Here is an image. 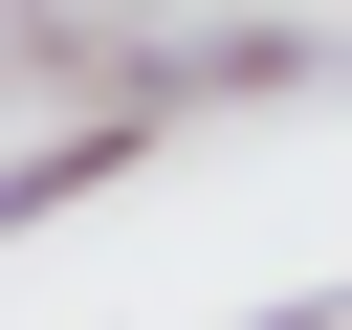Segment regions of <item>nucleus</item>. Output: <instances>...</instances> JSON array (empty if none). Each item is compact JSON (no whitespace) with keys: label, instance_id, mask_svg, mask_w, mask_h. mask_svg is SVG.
Listing matches in <instances>:
<instances>
[{"label":"nucleus","instance_id":"f257e3e1","mask_svg":"<svg viewBox=\"0 0 352 330\" xmlns=\"http://www.w3.org/2000/svg\"><path fill=\"white\" fill-rule=\"evenodd\" d=\"M154 132H176V110H132V88H88L66 132H22V154H0V242H44V220H88V198H132V176H154Z\"/></svg>","mask_w":352,"mask_h":330}]
</instances>
